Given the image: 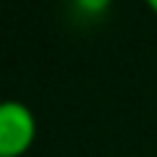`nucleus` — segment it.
Wrapping results in <instances>:
<instances>
[{"instance_id": "obj_2", "label": "nucleus", "mask_w": 157, "mask_h": 157, "mask_svg": "<svg viewBox=\"0 0 157 157\" xmlns=\"http://www.w3.org/2000/svg\"><path fill=\"white\" fill-rule=\"evenodd\" d=\"M73 6L84 16H102V13L110 11L113 0H73Z\"/></svg>"}, {"instance_id": "obj_1", "label": "nucleus", "mask_w": 157, "mask_h": 157, "mask_svg": "<svg viewBox=\"0 0 157 157\" xmlns=\"http://www.w3.org/2000/svg\"><path fill=\"white\" fill-rule=\"evenodd\" d=\"M37 115L21 100H0V157H24L37 141Z\"/></svg>"}, {"instance_id": "obj_4", "label": "nucleus", "mask_w": 157, "mask_h": 157, "mask_svg": "<svg viewBox=\"0 0 157 157\" xmlns=\"http://www.w3.org/2000/svg\"><path fill=\"white\" fill-rule=\"evenodd\" d=\"M123 157H134V155H123Z\"/></svg>"}, {"instance_id": "obj_3", "label": "nucleus", "mask_w": 157, "mask_h": 157, "mask_svg": "<svg viewBox=\"0 0 157 157\" xmlns=\"http://www.w3.org/2000/svg\"><path fill=\"white\" fill-rule=\"evenodd\" d=\"M144 6H147V8H149V11L157 16V0H144Z\"/></svg>"}]
</instances>
